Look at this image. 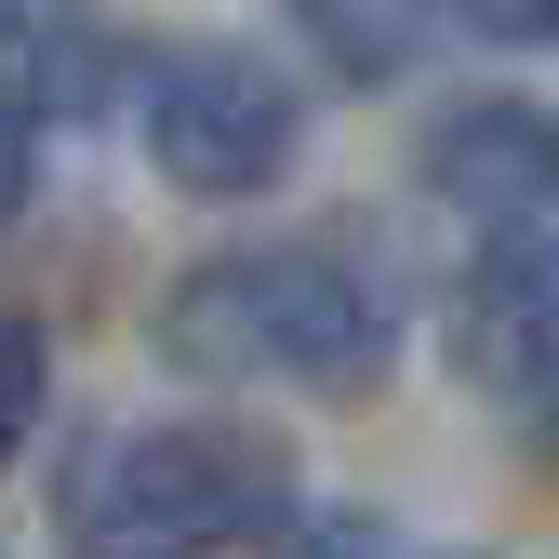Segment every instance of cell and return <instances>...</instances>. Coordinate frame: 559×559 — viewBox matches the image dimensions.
<instances>
[{"label": "cell", "instance_id": "3", "mask_svg": "<svg viewBox=\"0 0 559 559\" xmlns=\"http://www.w3.org/2000/svg\"><path fill=\"white\" fill-rule=\"evenodd\" d=\"M133 133H147L160 187H187V200H253V187L294 174L307 107H294V81H266V53H240V40H174L147 67V94H133Z\"/></svg>", "mask_w": 559, "mask_h": 559}, {"label": "cell", "instance_id": "2", "mask_svg": "<svg viewBox=\"0 0 559 559\" xmlns=\"http://www.w3.org/2000/svg\"><path fill=\"white\" fill-rule=\"evenodd\" d=\"M294 453L240 413H174V427H120L67 479V546L81 559H227L294 533Z\"/></svg>", "mask_w": 559, "mask_h": 559}, {"label": "cell", "instance_id": "10", "mask_svg": "<svg viewBox=\"0 0 559 559\" xmlns=\"http://www.w3.org/2000/svg\"><path fill=\"white\" fill-rule=\"evenodd\" d=\"M280 559H386V520L373 507H307L294 533H280Z\"/></svg>", "mask_w": 559, "mask_h": 559}, {"label": "cell", "instance_id": "9", "mask_svg": "<svg viewBox=\"0 0 559 559\" xmlns=\"http://www.w3.org/2000/svg\"><path fill=\"white\" fill-rule=\"evenodd\" d=\"M466 40H507V53H559V0H440Z\"/></svg>", "mask_w": 559, "mask_h": 559}, {"label": "cell", "instance_id": "5", "mask_svg": "<svg viewBox=\"0 0 559 559\" xmlns=\"http://www.w3.org/2000/svg\"><path fill=\"white\" fill-rule=\"evenodd\" d=\"M107 67V27L94 0H0V107L40 120V107H81Z\"/></svg>", "mask_w": 559, "mask_h": 559}, {"label": "cell", "instance_id": "8", "mask_svg": "<svg viewBox=\"0 0 559 559\" xmlns=\"http://www.w3.org/2000/svg\"><path fill=\"white\" fill-rule=\"evenodd\" d=\"M27 427H40V333L0 320V466L27 453Z\"/></svg>", "mask_w": 559, "mask_h": 559}, {"label": "cell", "instance_id": "4", "mask_svg": "<svg viewBox=\"0 0 559 559\" xmlns=\"http://www.w3.org/2000/svg\"><path fill=\"white\" fill-rule=\"evenodd\" d=\"M453 373L507 413H559V253L479 240L453 280Z\"/></svg>", "mask_w": 559, "mask_h": 559}, {"label": "cell", "instance_id": "11", "mask_svg": "<svg viewBox=\"0 0 559 559\" xmlns=\"http://www.w3.org/2000/svg\"><path fill=\"white\" fill-rule=\"evenodd\" d=\"M14 200H27V120L0 107V214H14Z\"/></svg>", "mask_w": 559, "mask_h": 559}, {"label": "cell", "instance_id": "6", "mask_svg": "<svg viewBox=\"0 0 559 559\" xmlns=\"http://www.w3.org/2000/svg\"><path fill=\"white\" fill-rule=\"evenodd\" d=\"M294 27H307V53L333 81H400V67L427 53L440 0H294Z\"/></svg>", "mask_w": 559, "mask_h": 559}, {"label": "cell", "instance_id": "1", "mask_svg": "<svg viewBox=\"0 0 559 559\" xmlns=\"http://www.w3.org/2000/svg\"><path fill=\"white\" fill-rule=\"evenodd\" d=\"M160 360L200 386H360L386 360V294L360 253L333 240H253V253H200L160 294Z\"/></svg>", "mask_w": 559, "mask_h": 559}, {"label": "cell", "instance_id": "7", "mask_svg": "<svg viewBox=\"0 0 559 559\" xmlns=\"http://www.w3.org/2000/svg\"><path fill=\"white\" fill-rule=\"evenodd\" d=\"M427 174H440L453 200H520V120H507V107H493V120H440Z\"/></svg>", "mask_w": 559, "mask_h": 559}]
</instances>
